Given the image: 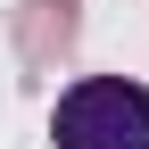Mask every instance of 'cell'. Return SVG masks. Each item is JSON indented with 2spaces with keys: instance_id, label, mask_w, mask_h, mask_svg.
Segmentation results:
<instances>
[{
  "instance_id": "1",
  "label": "cell",
  "mask_w": 149,
  "mask_h": 149,
  "mask_svg": "<svg viewBox=\"0 0 149 149\" xmlns=\"http://www.w3.org/2000/svg\"><path fill=\"white\" fill-rule=\"evenodd\" d=\"M50 133L58 149H149V91L124 74H83L74 91H58Z\"/></svg>"
},
{
  "instance_id": "2",
  "label": "cell",
  "mask_w": 149,
  "mask_h": 149,
  "mask_svg": "<svg viewBox=\"0 0 149 149\" xmlns=\"http://www.w3.org/2000/svg\"><path fill=\"white\" fill-rule=\"evenodd\" d=\"M74 25H83L74 0H25V8H17V50H25L33 66H58L74 50Z\"/></svg>"
}]
</instances>
